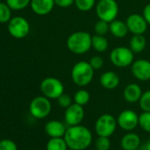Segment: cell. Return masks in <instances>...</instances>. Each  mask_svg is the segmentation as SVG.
Wrapping results in <instances>:
<instances>
[{
	"mask_svg": "<svg viewBox=\"0 0 150 150\" xmlns=\"http://www.w3.org/2000/svg\"><path fill=\"white\" fill-rule=\"evenodd\" d=\"M68 148L84 150L92 143V133L90 130L81 125L69 126L64 135Z\"/></svg>",
	"mask_w": 150,
	"mask_h": 150,
	"instance_id": "1",
	"label": "cell"
},
{
	"mask_svg": "<svg viewBox=\"0 0 150 150\" xmlns=\"http://www.w3.org/2000/svg\"><path fill=\"white\" fill-rule=\"evenodd\" d=\"M66 46L73 54H85L92 48V35L86 31L74 32L68 36Z\"/></svg>",
	"mask_w": 150,
	"mask_h": 150,
	"instance_id": "2",
	"label": "cell"
},
{
	"mask_svg": "<svg viewBox=\"0 0 150 150\" xmlns=\"http://www.w3.org/2000/svg\"><path fill=\"white\" fill-rule=\"evenodd\" d=\"M95 76V70L90 65L89 62L79 61L75 64L71 71V77L73 83L80 87L84 88L91 83Z\"/></svg>",
	"mask_w": 150,
	"mask_h": 150,
	"instance_id": "3",
	"label": "cell"
},
{
	"mask_svg": "<svg viewBox=\"0 0 150 150\" xmlns=\"http://www.w3.org/2000/svg\"><path fill=\"white\" fill-rule=\"evenodd\" d=\"M118 11V4L116 0H100L96 5L97 18L108 23H110L117 19Z\"/></svg>",
	"mask_w": 150,
	"mask_h": 150,
	"instance_id": "4",
	"label": "cell"
},
{
	"mask_svg": "<svg viewBox=\"0 0 150 150\" xmlns=\"http://www.w3.org/2000/svg\"><path fill=\"white\" fill-rule=\"evenodd\" d=\"M110 60L112 64L118 68H125L134 61L133 51L125 46H118L114 48L110 53Z\"/></svg>",
	"mask_w": 150,
	"mask_h": 150,
	"instance_id": "5",
	"label": "cell"
},
{
	"mask_svg": "<svg viewBox=\"0 0 150 150\" xmlns=\"http://www.w3.org/2000/svg\"><path fill=\"white\" fill-rule=\"evenodd\" d=\"M40 89L42 96L49 99H57L64 93L63 82L55 77H47L43 79L40 84Z\"/></svg>",
	"mask_w": 150,
	"mask_h": 150,
	"instance_id": "6",
	"label": "cell"
},
{
	"mask_svg": "<svg viewBox=\"0 0 150 150\" xmlns=\"http://www.w3.org/2000/svg\"><path fill=\"white\" fill-rule=\"evenodd\" d=\"M50 99L44 96L35 97L29 104V112L36 119H42L48 117L51 111Z\"/></svg>",
	"mask_w": 150,
	"mask_h": 150,
	"instance_id": "7",
	"label": "cell"
},
{
	"mask_svg": "<svg viewBox=\"0 0 150 150\" xmlns=\"http://www.w3.org/2000/svg\"><path fill=\"white\" fill-rule=\"evenodd\" d=\"M117 119L110 114L101 115L95 125V130L98 136L110 137L111 136L117 128Z\"/></svg>",
	"mask_w": 150,
	"mask_h": 150,
	"instance_id": "8",
	"label": "cell"
},
{
	"mask_svg": "<svg viewBox=\"0 0 150 150\" xmlns=\"http://www.w3.org/2000/svg\"><path fill=\"white\" fill-rule=\"evenodd\" d=\"M7 29L9 34L13 38L23 39L28 35L30 31V25L25 18L17 16L10 20L8 22Z\"/></svg>",
	"mask_w": 150,
	"mask_h": 150,
	"instance_id": "9",
	"label": "cell"
},
{
	"mask_svg": "<svg viewBox=\"0 0 150 150\" xmlns=\"http://www.w3.org/2000/svg\"><path fill=\"white\" fill-rule=\"evenodd\" d=\"M117 125L125 131H132L139 125V116L132 110H125L117 118Z\"/></svg>",
	"mask_w": 150,
	"mask_h": 150,
	"instance_id": "10",
	"label": "cell"
},
{
	"mask_svg": "<svg viewBox=\"0 0 150 150\" xmlns=\"http://www.w3.org/2000/svg\"><path fill=\"white\" fill-rule=\"evenodd\" d=\"M85 116V110L83 106L77 103H72L64 112V121L69 126L81 125Z\"/></svg>",
	"mask_w": 150,
	"mask_h": 150,
	"instance_id": "11",
	"label": "cell"
},
{
	"mask_svg": "<svg viewBox=\"0 0 150 150\" xmlns=\"http://www.w3.org/2000/svg\"><path fill=\"white\" fill-rule=\"evenodd\" d=\"M131 71L138 81H147L150 80V61L146 59H138L131 65Z\"/></svg>",
	"mask_w": 150,
	"mask_h": 150,
	"instance_id": "12",
	"label": "cell"
},
{
	"mask_svg": "<svg viewBox=\"0 0 150 150\" xmlns=\"http://www.w3.org/2000/svg\"><path fill=\"white\" fill-rule=\"evenodd\" d=\"M125 22L129 32H131L132 35H143L148 27V24L143 15L139 13L130 14Z\"/></svg>",
	"mask_w": 150,
	"mask_h": 150,
	"instance_id": "13",
	"label": "cell"
},
{
	"mask_svg": "<svg viewBox=\"0 0 150 150\" xmlns=\"http://www.w3.org/2000/svg\"><path fill=\"white\" fill-rule=\"evenodd\" d=\"M55 6L54 0H31L30 6L32 11L37 15H47Z\"/></svg>",
	"mask_w": 150,
	"mask_h": 150,
	"instance_id": "14",
	"label": "cell"
},
{
	"mask_svg": "<svg viewBox=\"0 0 150 150\" xmlns=\"http://www.w3.org/2000/svg\"><path fill=\"white\" fill-rule=\"evenodd\" d=\"M66 129L65 125L57 120H50L44 126L45 132L50 138H64Z\"/></svg>",
	"mask_w": 150,
	"mask_h": 150,
	"instance_id": "15",
	"label": "cell"
},
{
	"mask_svg": "<svg viewBox=\"0 0 150 150\" xmlns=\"http://www.w3.org/2000/svg\"><path fill=\"white\" fill-rule=\"evenodd\" d=\"M119 83H120L119 76L112 71H108L103 72L100 77L101 86L108 90H111L117 88Z\"/></svg>",
	"mask_w": 150,
	"mask_h": 150,
	"instance_id": "16",
	"label": "cell"
},
{
	"mask_svg": "<svg viewBox=\"0 0 150 150\" xmlns=\"http://www.w3.org/2000/svg\"><path fill=\"white\" fill-rule=\"evenodd\" d=\"M142 93H143L142 89L138 84L130 83L126 85V87L125 88L123 92V96L127 103H139Z\"/></svg>",
	"mask_w": 150,
	"mask_h": 150,
	"instance_id": "17",
	"label": "cell"
},
{
	"mask_svg": "<svg viewBox=\"0 0 150 150\" xmlns=\"http://www.w3.org/2000/svg\"><path fill=\"white\" fill-rule=\"evenodd\" d=\"M120 144L124 150H137L140 146V138L137 133L128 132L122 137Z\"/></svg>",
	"mask_w": 150,
	"mask_h": 150,
	"instance_id": "18",
	"label": "cell"
},
{
	"mask_svg": "<svg viewBox=\"0 0 150 150\" xmlns=\"http://www.w3.org/2000/svg\"><path fill=\"white\" fill-rule=\"evenodd\" d=\"M129 30L125 21L115 20L110 23V33L116 38H124L127 35Z\"/></svg>",
	"mask_w": 150,
	"mask_h": 150,
	"instance_id": "19",
	"label": "cell"
},
{
	"mask_svg": "<svg viewBox=\"0 0 150 150\" xmlns=\"http://www.w3.org/2000/svg\"><path fill=\"white\" fill-rule=\"evenodd\" d=\"M146 45V40L143 35H133L130 40L129 48L133 51L134 54L142 52Z\"/></svg>",
	"mask_w": 150,
	"mask_h": 150,
	"instance_id": "20",
	"label": "cell"
},
{
	"mask_svg": "<svg viewBox=\"0 0 150 150\" xmlns=\"http://www.w3.org/2000/svg\"><path fill=\"white\" fill-rule=\"evenodd\" d=\"M92 48L99 53H103L109 48V41L104 35L95 34L92 35Z\"/></svg>",
	"mask_w": 150,
	"mask_h": 150,
	"instance_id": "21",
	"label": "cell"
},
{
	"mask_svg": "<svg viewBox=\"0 0 150 150\" xmlns=\"http://www.w3.org/2000/svg\"><path fill=\"white\" fill-rule=\"evenodd\" d=\"M68 146L64 138H51L47 142L46 150H67Z\"/></svg>",
	"mask_w": 150,
	"mask_h": 150,
	"instance_id": "22",
	"label": "cell"
},
{
	"mask_svg": "<svg viewBox=\"0 0 150 150\" xmlns=\"http://www.w3.org/2000/svg\"><path fill=\"white\" fill-rule=\"evenodd\" d=\"M90 100V94L86 89H79L75 92L73 96V101L75 103H77L81 106H85L88 103Z\"/></svg>",
	"mask_w": 150,
	"mask_h": 150,
	"instance_id": "23",
	"label": "cell"
},
{
	"mask_svg": "<svg viewBox=\"0 0 150 150\" xmlns=\"http://www.w3.org/2000/svg\"><path fill=\"white\" fill-rule=\"evenodd\" d=\"M12 9L6 3L0 2V23H8L12 19Z\"/></svg>",
	"mask_w": 150,
	"mask_h": 150,
	"instance_id": "24",
	"label": "cell"
},
{
	"mask_svg": "<svg viewBox=\"0 0 150 150\" xmlns=\"http://www.w3.org/2000/svg\"><path fill=\"white\" fill-rule=\"evenodd\" d=\"M74 5L81 12H88L95 7L96 0H74Z\"/></svg>",
	"mask_w": 150,
	"mask_h": 150,
	"instance_id": "25",
	"label": "cell"
},
{
	"mask_svg": "<svg viewBox=\"0 0 150 150\" xmlns=\"http://www.w3.org/2000/svg\"><path fill=\"white\" fill-rule=\"evenodd\" d=\"M31 0H6V4L13 11H21L30 6Z\"/></svg>",
	"mask_w": 150,
	"mask_h": 150,
	"instance_id": "26",
	"label": "cell"
},
{
	"mask_svg": "<svg viewBox=\"0 0 150 150\" xmlns=\"http://www.w3.org/2000/svg\"><path fill=\"white\" fill-rule=\"evenodd\" d=\"M139 125L145 132H150V111H143L139 116Z\"/></svg>",
	"mask_w": 150,
	"mask_h": 150,
	"instance_id": "27",
	"label": "cell"
},
{
	"mask_svg": "<svg viewBox=\"0 0 150 150\" xmlns=\"http://www.w3.org/2000/svg\"><path fill=\"white\" fill-rule=\"evenodd\" d=\"M139 105L143 111H150V90L142 93L139 101Z\"/></svg>",
	"mask_w": 150,
	"mask_h": 150,
	"instance_id": "28",
	"label": "cell"
},
{
	"mask_svg": "<svg viewBox=\"0 0 150 150\" xmlns=\"http://www.w3.org/2000/svg\"><path fill=\"white\" fill-rule=\"evenodd\" d=\"M109 32H110V23L102 20H98V21L95 25V33L96 35H105Z\"/></svg>",
	"mask_w": 150,
	"mask_h": 150,
	"instance_id": "29",
	"label": "cell"
},
{
	"mask_svg": "<svg viewBox=\"0 0 150 150\" xmlns=\"http://www.w3.org/2000/svg\"><path fill=\"white\" fill-rule=\"evenodd\" d=\"M110 140L109 137L98 136L96 140V150H110Z\"/></svg>",
	"mask_w": 150,
	"mask_h": 150,
	"instance_id": "30",
	"label": "cell"
},
{
	"mask_svg": "<svg viewBox=\"0 0 150 150\" xmlns=\"http://www.w3.org/2000/svg\"><path fill=\"white\" fill-rule=\"evenodd\" d=\"M0 150H18V146L13 140L4 139L0 140Z\"/></svg>",
	"mask_w": 150,
	"mask_h": 150,
	"instance_id": "31",
	"label": "cell"
},
{
	"mask_svg": "<svg viewBox=\"0 0 150 150\" xmlns=\"http://www.w3.org/2000/svg\"><path fill=\"white\" fill-rule=\"evenodd\" d=\"M57 103L59 104V106L61 108H64V109H67L70 105L72 104V99L71 97L68 95V94H62L57 99Z\"/></svg>",
	"mask_w": 150,
	"mask_h": 150,
	"instance_id": "32",
	"label": "cell"
},
{
	"mask_svg": "<svg viewBox=\"0 0 150 150\" xmlns=\"http://www.w3.org/2000/svg\"><path fill=\"white\" fill-rule=\"evenodd\" d=\"M89 64L93 67V69L96 71V70H100L103 68V66L104 64V61H103V58L102 57L96 55V56H94L90 58Z\"/></svg>",
	"mask_w": 150,
	"mask_h": 150,
	"instance_id": "33",
	"label": "cell"
},
{
	"mask_svg": "<svg viewBox=\"0 0 150 150\" xmlns=\"http://www.w3.org/2000/svg\"><path fill=\"white\" fill-rule=\"evenodd\" d=\"M54 1L55 5L61 8H67L74 4V0H54Z\"/></svg>",
	"mask_w": 150,
	"mask_h": 150,
	"instance_id": "34",
	"label": "cell"
},
{
	"mask_svg": "<svg viewBox=\"0 0 150 150\" xmlns=\"http://www.w3.org/2000/svg\"><path fill=\"white\" fill-rule=\"evenodd\" d=\"M142 15L143 17L145 18L146 21L147 22L148 25H150V3L147 4L144 9H143V12H142Z\"/></svg>",
	"mask_w": 150,
	"mask_h": 150,
	"instance_id": "35",
	"label": "cell"
},
{
	"mask_svg": "<svg viewBox=\"0 0 150 150\" xmlns=\"http://www.w3.org/2000/svg\"><path fill=\"white\" fill-rule=\"evenodd\" d=\"M146 150H150V139L146 142Z\"/></svg>",
	"mask_w": 150,
	"mask_h": 150,
	"instance_id": "36",
	"label": "cell"
},
{
	"mask_svg": "<svg viewBox=\"0 0 150 150\" xmlns=\"http://www.w3.org/2000/svg\"><path fill=\"white\" fill-rule=\"evenodd\" d=\"M67 150H75V149H71V148H69V149H67Z\"/></svg>",
	"mask_w": 150,
	"mask_h": 150,
	"instance_id": "37",
	"label": "cell"
},
{
	"mask_svg": "<svg viewBox=\"0 0 150 150\" xmlns=\"http://www.w3.org/2000/svg\"><path fill=\"white\" fill-rule=\"evenodd\" d=\"M137 150H139V149H137Z\"/></svg>",
	"mask_w": 150,
	"mask_h": 150,
	"instance_id": "38",
	"label": "cell"
}]
</instances>
